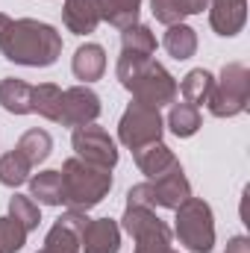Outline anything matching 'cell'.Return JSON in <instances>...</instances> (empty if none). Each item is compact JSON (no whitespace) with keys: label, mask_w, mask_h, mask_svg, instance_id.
Returning <instances> with one entry per match:
<instances>
[{"label":"cell","mask_w":250,"mask_h":253,"mask_svg":"<svg viewBox=\"0 0 250 253\" xmlns=\"http://www.w3.org/2000/svg\"><path fill=\"white\" fill-rule=\"evenodd\" d=\"M0 50L15 65L47 68L62 56V36L44 21L21 18V21H12L9 33L0 42Z\"/></svg>","instance_id":"obj_1"},{"label":"cell","mask_w":250,"mask_h":253,"mask_svg":"<svg viewBox=\"0 0 250 253\" xmlns=\"http://www.w3.org/2000/svg\"><path fill=\"white\" fill-rule=\"evenodd\" d=\"M115 71H118L121 85L132 94L135 103H144V106L159 109V106L177 100V80L159 62H153V59L121 53Z\"/></svg>","instance_id":"obj_2"},{"label":"cell","mask_w":250,"mask_h":253,"mask_svg":"<svg viewBox=\"0 0 250 253\" xmlns=\"http://www.w3.org/2000/svg\"><path fill=\"white\" fill-rule=\"evenodd\" d=\"M59 174H62V203L77 212H88L112 189V171L83 162L80 156L68 159Z\"/></svg>","instance_id":"obj_3"},{"label":"cell","mask_w":250,"mask_h":253,"mask_svg":"<svg viewBox=\"0 0 250 253\" xmlns=\"http://www.w3.org/2000/svg\"><path fill=\"white\" fill-rule=\"evenodd\" d=\"M250 100V71L248 65L242 62H230L224 65L221 77L212 85V94L206 100L209 112L215 118H236L248 109Z\"/></svg>","instance_id":"obj_4"},{"label":"cell","mask_w":250,"mask_h":253,"mask_svg":"<svg viewBox=\"0 0 250 253\" xmlns=\"http://www.w3.org/2000/svg\"><path fill=\"white\" fill-rule=\"evenodd\" d=\"M177 239L180 245H186L191 253H209L215 245V221H212V209L206 200L200 197H188L186 203H180L177 209Z\"/></svg>","instance_id":"obj_5"},{"label":"cell","mask_w":250,"mask_h":253,"mask_svg":"<svg viewBox=\"0 0 250 253\" xmlns=\"http://www.w3.org/2000/svg\"><path fill=\"white\" fill-rule=\"evenodd\" d=\"M121 230L135 239V253H171V227L144 206H126Z\"/></svg>","instance_id":"obj_6"},{"label":"cell","mask_w":250,"mask_h":253,"mask_svg":"<svg viewBox=\"0 0 250 253\" xmlns=\"http://www.w3.org/2000/svg\"><path fill=\"white\" fill-rule=\"evenodd\" d=\"M162 132H165V121H162L159 109L135 103V100L126 106V112L121 115V124H118V138L129 150H138L144 144L162 141Z\"/></svg>","instance_id":"obj_7"},{"label":"cell","mask_w":250,"mask_h":253,"mask_svg":"<svg viewBox=\"0 0 250 253\" xmlns=\"http://www.w3.org/2000/svg\"><path fill=\"white\" fill-rule=\"evenodd\" d=\"M71 144H74V150L83 162H91V165H100V168H109V171L118 165V147H115V141L109 138V132L103 126L94 124L77 126L74 135H71Z\"/></svg>","instance_id":"obj_8"},{"label":"cell","mask_w":250,"mask_h":253,"mask_svg":"<svg viewBox=\"0 0 250 253\" xmlns=\"http://www.w3.org/2000/svg\"><path fill=\"white\" fill-rule=\"evenodd\" d=\"M100 115V97L88 88V85H74L62 91V109H59V121L62 126H85L94 124Z\"/></svg>","instance_id":"obj_9"},{"label":"cell","mask_w":250,"mask_h":253,"mask_svg":"<svg viewBox=\"0 0 250 253\" xmlns=\"http://www.w3.org/2000/svg\"><path fill=\"white\" fill-rule=\"evenodd\" d=\"M85 224H88L85 212L68 209L62 218L50 227V233H47V239H44L39 253H80V233H83Z\"/></svg>","instance_id":"obj_10"},{"label":"cell","mask_w":250,"mask_h":253,"mask_svg":"<svg viewBox=\"0 0 250 253\" xmlns=\"http://www.w3.org/2000/svg\"><path fill=\"white\" fill-rule=\"evenodd\" d=\"M147 186H150V194H153V206H162V209H177L180 203H186L191 197V186H188L180 162H174L165 174L153 177Z\"/></svg>","instance_id":"obj_11"},{"label":"cell","mask_w":250,"mask_h":253,"mask_svg":"<svg viewBox=\"0 0 250 253\" xmlns=\"http://www.w3.org/2000/svg\"><path fill=\"white\" fill-rule=\"evenodd\" d=\"M80 251L83 253H118L121 251V227L112 218H88V224L80 233Z\"/></svg>","instance_id":"obj_12"},{"label":"cell","mask_w":250,"mask_h":253,"mask_svg":"<svg viewBox=\"0 0 250 253\" xmlns=\"http://www.w3.org/2000/svg\"><path fill=\"white\" fill-rule=\"evenodd\" d=\"M206 9H209L212 30L224 39L242 33V27L248 21V0H209Z\"/></svg>","instance_id":"obj_13"},{"label":"cell","mask_w":250,"mask_h":253,"mask_svg":"<svg viewBox=\"0 0 250 253\" xmlns=\"http://www.w3.org/2000/svg\"><path fill=\"white\" fill-rule=\"evenodd\" d=\"M62 18L74 36H88L103 21V3L100 0H65Z\"/></svg>","instance_id":"obj_14"},{"label":"cell","mask_w":250,"mask_h":253,"mask_svg":"<svg viewBox=\"0 0 250 253\" xmlns=\"http://www.w3.org/2000/svg\"><path fill=\"white\" fill-rule=\"evenodd\" d=\"M132 156H135L138 171H141V174H147L150 180H153V177H159V174H165V171L177 162V156L171 153V147H168V144H162V141L144 144V147L132 150Z\"/></svg>","instance_id":"obj_15"},{"label":"cell","mask_w":250,"mask_h":253,"mask_svg":"<svg viewBox=\"0 0 250 253\" xmlns=\"http://www.w3.org/2000/svg\"><path fill=\"white\" fill-rule=\"evenodd\" d=\"M71 71H74V77L83 80V83L100 80L103 71H106V50H103L100 44H83V47H77L74 62H71Z\"/></svg>","instance_id":"obj_16"},{"label":"cell","mask_w":250,"mask_h":253,"mask_svg":"<svg viewBox=\"0 0 250 253\" xmlns=\"http://www.w3.org/2000/svg\"><path fill=\"white\" fill-rule=\"evenodd\" d=\"M0 106L12 115H33V85L15 77L0 83Z\"/></svg>","instance_id":"obj_17"},{"label":"cell","mask_w":250,"mask_h":253,"mask_svg":"<svg viewBox=\"0 0 250 253\" xmlns=\"http://www.w3.org/2000/svg\"><path fill=\"white\" fill-rule=\"evenodd\" d=\"M153 3V18L165 27L183 24L188 15H197L209 6V0H150Z\"/></svg>","instance_id":"obj_18"},{"label":"cell","mask_w":250,"mask_h":253,"mask_svg":"<svg viewBox=\"0 0 250 253\" xmlns=\"http://www.w3.org/2000/svg\"><path fill=\"white\" fill-rule=\"evenodd\" d=\"M15 150L30 162V168H36V165H42L47 156H50V150H53V138H50V132L47 129H27L21 138H18V144H15Z\"/></svg>","instance_id":"obj_19"},{"label":"cell","mask_w":250,"mask_h":253,"mask_svg":"<svg viewBox=\"0 0 250 253\" xmlns=\"http://www.w3.org/2000/svg\"><path fill=\"white\" fill-rule=\"evenodd\" d=\"M212 85H215V77H212L206 68H194V71H188V74H186V80H183V85H180L177 91L183 94V100H186V103H191V106H197V109H200V103H206V100H209Z\"/></svg>","instance_id":"obj_20"},{"label":"cell","mask_w":250,"mask_h":253,"mask_svg":"<svg viewBox=\"0 0 250 253\" xmlns=\"http://www.w3.org/2000/svg\"><path fill=\"white\" fill-rule=\"evenodd\" d=\"M162 47L174 59H191L197 53V33L188 24H174V27H168L165 39H162Z\"/></svg>","instance_id":"obj_21"},{"label":"cell","mask_w":250,"mask_h":253,"mask_svg":"<svg viewBox=\"0 0 250 253\" xmlns=\"http://www.w3.org/2000/svg\"><path fill=\"white\" fill-rule=\"evenodd\" d=\"M121 53L150 59V56L156 53V36L150 33V27H144V24L126 27L124 33H121Z\"/></svg>","instance_id":"obj_22"},{"label":"cell","mask_w":250,"mask_h":253,"mask_svg":"<svg viewBox=\"0 0 250 253\" xmlns=\"http://www.w3.org/2000/svg\"><path fill=\"white\" fill-rule=\"evenodd\" d=\"M30 197H36L44 206L62 203V174L59 171H42L30 180Z\"/></svg>","instance_id":"obj_23"},{"label":"cell","mask_w":250,"mask_h":253,"mask_svg":"<svg viewBox=\"0 0 250 253\" xmlns=\"http://www.w3.org/2000/svg\"><path fill=\"white\" fill-rule=\"evenodd\" d=\"M59 109H62V88L53 83H42L33 85V112L47 118V121H59Z\"/></svg>","instance_id":"obj_24"},{"label":"cell","mask_w":250,"mask_h":253,"mask_svg":"<svg viewBox=\"0 0 250 253\" xmlns=\"http://www.w3.org/2000/svg\"><path fill=\"white\" fill-rule=\"evenodd\" d=\"M168 126L177 138H191L197 129H200V109L191 106V103H174L171 112H168Z\"/></svg>","instance_id":"obj_25"},{"label":"cell","mask_w":250,"mask_h":253,"mask_svg":"<svg viewBox=\"0 0 250 253\" xmlns=\"http://www.w3.org/2000/svg\"><path fill=\"white\" fill-rule=\"evenodd\" d=\"M100 3H103V21H109L112 27L126 30V27L138 24L141 0H100Z\"/></svg>","instance_id":"obj_26"},{"label":"cell","mask_w":250,"mask_h":253,"mask_svg":"<svg viewBox=\"0 0 250 253\" xmlns=\"http://www.w3.org/2000/svg\"><path fill=\"white\" fill-rule=\"evenodd\" d=\"M30 162L12 147L9 153H3L0 156V183L6 186V189H18L21 183H27L30 180Z\"/></svg>","instance_id":"obj_27"},{"label":"cell","mask_w":250,"mask_h":253,"mask_svg":"<svg viewBox=\"0 0 250 253\" xmlns=\"http://www.w3.org/2000/svg\"><path fill=\"white\" fill-rule=\"evenodd\" d=\"M9 215L30 233V230H36L39 227V221H42V212H39V203L33 200V197H24V194H15L12 200H9Z\"/></svg>","instance_id":"obj_28"},{"label":"cell","mask_w":250,"mask_h":253,"mask_svg":"<svg viewBox=\"0 0 250 253\" xmlns=\"http://www.w3.org/2000/svg\"><path fill=\"white\" fill-rule=\"evenodd\" d=\"M27 230L12 218V215H3L0 218V253H18L27 245Z\"/></svg>","instance_id":"obj_29"},{"label":"cell","mask_w":250,"mask_h":253,"mask_svg":"<svg viewBox=\"0 0 250 253\" xmlns=\"http://www.w3.org/2000/svg\"><path fill=\"white\" fill-rule=\"evenodd\" d=\"M227 253H250V239L248 236H236V239H230Z\"/></svg>","instance_id":"obj_30"},{"label":"cell","mask_w":250,"mask_h":253,"mask_svg":"<svg viewBox=\"0 0 250 253\" xmlns=\"http://www.w3.org/2000/svg\"><path fill=\"white\" fill-rule=\"evenodd\" d=\"M9 27H12V18H9V15H3V12H0V42H3V36H6V33H9Z\"/></svg>","instance_id":"obj_31"},{"label":"cell","mask_w":250,"mask_h":253,"mask_svg":"<svg viewBox=\"0 0 250 253\" xmlns=\"http://www.w3.org/2000/svg\"><path fill=\"white\" fill-rule=\"evenodd\" d=\"M171 253H174V251H171Z\"/></svg>","instance_id":"obj_32"}]
</instances>
